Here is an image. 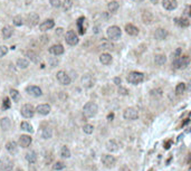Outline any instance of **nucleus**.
<instances>
[{
	"label": "nucleus",
	"mask_w": 191,
	"mask_h": 171,
	"mask_svg": "<svg viewBox=\"0 0 191 171\" xmlns=\"http://www.w3.org/2000/svg\"><path fill=\"white\" fill-rule=\"evenodd\" d=\"M98 111V106L96 103L94 102H88L84 105L83 108V113H84V116L85 118H93V116L96 115V113Z\"/></svg>",
	"instance_id": "1"
},
{
	"label": "nucleus",
	"mask_w": 191,
	"mask_h": 171,
	"mask_svg": "<svg viewBox=\"0 0 191 171\" xmlns=\"http://www.w3.org/2000/svg\"><path fill=\"white\" fill-rule=\"evenodd\" d=\"M191 58L190 56H180L178 58H174L173 60V63H172V66L176 68V69H182V68H186L190 64Z\"/></svg>",
	"instance_id": "2"
},
{
	"label": "nucleus",
	"mask_w": 191,
	"mask_h": 171,
	"mask_svg": "<svg viewBox=\"0 0 191 171\" xmlns=\"http://www.w3.org/2000/svg\"><path fill=\"white\" fill-rule=\"evenodd\" d=\"M143 80H144V75L140 72H131L129 76L126 77V81L130 84H133V85H137V84L142 83Z\"/></svg>",
	"instance_id": "3"
},
{
	"label": "nucleus",
	"mask_w": 191,
	"mask_h": 171,
	"mask_svg": "<svg viewBox=\"0 0 191 171\" xmlns=\"http://www.w3.org/2000/svg\"><path fill=\"white\" fill-rule=\"evenodd\" d=\"M106 35L109 37V39L111 40H117L122 35L121 28L117 27V26H111L107 28L106 30Z\"/></svg>",
	"instance_id": "4"
},
{
	"label": "nucleus",
	"mask_w": 191,
	"mask_h": 171,
	"mask_svg": "<svg viewBox=\"0 0 191 171\" xmlns=\"http://www.w3.org/2000/svg\"><path fill=\"white\" fill-rule=\"evenodd\" d=\"M123 118L125 120H129V121H134L139 118V112L137 108H125L123 112Z\"/></svg>",
	"instance_id": "5"
},
{
	"label": "nucleus",
	"mask_w": 191,
	"mask_h": 171,
	"mask_svg": "<svg viewBox=\"0 0 191 171\" xmlns=\"http://www.w3.org/2000/svg\"><path fill=\"white\" fill-rule=\"evenodd\" d=\"M21 115L23 118H26V119H30L34 116V113H35V108L34 106L31 105V104H23V106H21Z\"/></svg>",
	"instance_id": "6"
},
{
	"label": "nucleus",
	"mask_w": 191,
	"mask_h": 171,
	"mask_svg": "<svg viewBox=\"0 0 191 171\" xmlns=\"http://www.w3.org/2000/svg\"><path fill=\"white\" fill-rule=\"evenodd\" d=\"M95 83H96V80H95V77H94L93 75H91V74H85V75L82 77V85L85 88L93 87L94 85H95Z\"/></svg>",
	"instance_id": "7"
},
{
	"label": "nucleus",
	"mask_w": 191,
	"mask_h": 171,
	"mask_svg": "<svg viewBox=\"0 0 191 171\" xmlns=\"http://www.w3.org/2000/svg\"><path fill=\"white\" fill-rule=\"evenodd\" d=\"M65 40L69 46H75L78 44V37L74 30H68L65 35Z\"/></svg>",
	"instance_id": "8"
},
{
	"label": "nucleus",
	"mask_w": 191,
	"mask_h": 171,
	"mask_svg": "<svg viewBox=\"0 0 191 171\" xmlns=\"http://www.w3.org/2000/svg\"><path fill=\"white\" fill-rule=\"evenodd\" d=\"M0 169L2 171H12L14 169V161L9 158L4 157L0 160Z\"/></svg>",
	"instance_id": "9"
},
{
	"label": "nucleus",
	"mask_w": 191,
	"mask_h": 171,
	"mask_svg": "<svg viewBox=\"0 0 191 171\" xmlns=\"http://www.w3.org/2000/svg\"><path fill=\"white\" fill-rule=\"evenodd\" d=\"M57 81H58L59 83L62 84V85H69L70 82H72V78L69 77V75L67 74L66 72H64V71H59L57 73Z\"/></svg>",
	"instance_id": "10"
},
{
	"label": "nucleus",
	"mask_w": 191,
	"mask_h": 171,
	"mask_svg": "<svg viewBox=\"0 0 191 171\" xmlns=\"http://www.w3.org/2000/svg\"><path fill=\"white\" fill-rule=\"evenodd\" d=\"M26 92H27L30 96H32V97H39V96H42V94H43L42 88L36 86V85H29V86L26 88Z\"/></svg>",
	"instance_id": "11"
},
{
	"label": "nucleus",
	"mask_w": 191,
	"mask_h": 171,
	"mask_svg": "<svg viewBox=\"0 0 191 171\" xmlns=\"http://www.w3.org/2000/svg\"><path fill=\"white\" fill-rule=\"evenodd\" d=\"M115 162H116V159L114 158L113 155L104 154L102 157V163H103L106 168H113Z\"/></svg>",
	"instance_id": "12"
},
{
	"label": "nucleus",
	"mask_w": 191,
	"mask_h": 171,
	"mask_svg": "<svg viewBox=\"0 0 191 171\" xmlns=\"http://www.w3.org/2000/svg\"><path fill=\"white\" fill-rule=\"evenodd\" d=\"M39 23V16L38 14L36 12H30L28 15L27 19H26V24L29 26V27H35L36 25H38Z\"/></svg>",
	"instance_id": "13"
},
{
	"label": "nucleus",
	"mask_w": 191,
	"mask_h": 171,
	"mask_svg": "<svg viewBox=\"0 0 191 171\" xmlns=\"http://www.w3.org/2000/svg\"><path fill=\"white\" fill-rule=\"evenodd\" d=\"M51 105H48V104H39L38 106L36 108V112L38 114H40V115H47V114L51 113Z\"/></svg>",
	"instance_id": "14"
},
{
	"label": "nucleus",
	"mask_w": 191,
	"mask_h": 171,
	"mask_svg": "<svg viewBox=\"0 0 191 171\" xmlns=\"http://www.w3.org/2000/svg\"><path fill=\"white\" fill-rule=\"evenodd\" d=\"M153 20H154V17H153L152 12L151 11L144 10V11L142 12V21H143V24L151 25L153 23Z\"/></svg>",
	"instance_id": "15"
},
{
	"label": "nucleus",
	"mask_w": 191,
	"mask_h": 171,
	"mask_svg": "<svg viewBox=\"0 0 191 171\" xmlns=\"http://www.w3.org/2000/svg\"><path fill=\"white\" fill-rule=\"evenodd\" d=\"M168 37V30L164 28H158L154 32V38L156 40H164Z\"/></svg>",
	"instance_id": "16"
},
{
	"label": "nucleus",
	"mask_w": 191,
	"mask_h": 171,
	"mask_svg": "<svg viewBox=\"0 0 191 171\" xmlns=\"http://www.w3.org/2000/svg\"><path fill=\"white\" fill-rule=\"evenodd\" d=\"M162 6L167 10H174L178 7L177 0H162Z\"/></svg>",
	"instance_id": "17"
},
{
	"label": "nucleus",
	"mask_w": 191,
	"mask_h": 171,
	"mask_svg": "<svg viewBox=\"0 0 191 171\" xmlns=\"http://www.w3.org/2000/svg\"><path fill=\"white\" fill-rule=\"evenodd\" d=\"M18 144H19L21 148H28L31 144V138L29 135H26V134L20 135Z\"/></svg>",
	"instance_id": "18"
},
{
	"label": "nucleus",
	"mask_w": 191,
	"mask_h": 171,
	"mask_svg": "<svg viewBox=\"0 0 191 171\" xmlns=\"http://www.w3.org/2000/svg\"><path fill=\"white\" fill-rule=\"evenodd\" d=\"M6 150H7L11 155H15L18 153V147H17V143L15 141H9L6 144Z\"/></svg>",
	"instance_id": "19"
},
{
	"label": "nucleus",
	"mask_w": 191,
	"mask_h": 171,
	"mask_svg": "<svg viewBox=\"0 0 191 171\" xmlns=\"http://www.w3.org/2000/svg\"><path fill=\"white\" fill-rule=\"evenodd\" d=\"M55 26V21L53 19H46L44 23L40 24L39 26V29L42 30V32H46V30H49L51 28Z\"/></svg>",
	"instance_id": "20"
},
{
	"label": "nucleus",
	"mask_w": 191,
	"mask_h": 171,
	"mask_svg": "<svg viewBox=\"0 0 191 171\" xmlns=\"http://www.w3.org/2000/svg\"><path fill=\"white\" fill-rule=\"evenodd\" d=\"M105 148L109 152H116L119 150V144L115 140H109L105 144Z\"/></svg>",
	"instance_id": "21"
},
{
	"label": "nucleus",
	"mask_w": 191,
	"mask_h": 171,
	"mask_svg": "<svg viewBox=\"0 0 191 171\" xmlns=\"http://www.w3.org/2000/svg\"><path fill=\"white\" fill-rule=\"evenodd\" d=\"M49 53L55 56H59V55H62V54H64V47H63V45L60 44H56L54 45L53 47L49 48Z\"/></svg>",
	"instance_id": "22"
},
{
	"label": "nucleus",
	"mask_w": 191,
	"mask_h": 171,
	"mask_svg": "<svg viewBox=\"0 0 191 171\" xmlns=\"http://www.w3.org/2000/svg\"><path fill=\"white\" fill-rule=\"evenodd\" d=\"M125 32H126V34H129L130 36H137L139 34V28L132 24H128L125 25Z\"/></svg>",
	"instance_id": "23"
},
{
	"label": "nucleus",
	"mask_w": 191,
	"mask_h": 171,
	"mask_svg": "<svg viewBox=\"0 0 191 171\" xmlns=\"http://www.w3.org/2000/svg\"><path fill=\"white\" fill-rule=\"evenodd\" d=\"M98 47L103 49V50H114L115 46H114V44L111 40H103Z\"/></svg>",
	"instance_id": "24"
},
{
	"label": "nucleus",
	"mask_w": 191,
	"mask_h": 171,
	"mask_svg": "<svg viewBox=\"0 0 191 171\" xmlns=\"http://www.w3.org/2000/svg\"><path fill=\"white\" fill-rule=\"evenodd\" d=\"M154 63H156V65H158V66H163L164 64L167 63V57H165V55H163V54H156V55L154 56Z\"/></svg>",
	"instance_id": "25"
},
{
	"label": "nucleus",
	"mask_w": 191,
	"mask_h": 171,
	"mask_svg": "<svg viewBox=\"0 0 191 171\" xmlns=\"http://www.w3.org/2000/svg\"><path fill=\"white\" fill-rule=\"evenodd\" d=\"M0 127L4 131H8L10 127H11V120L9 118H4L0 121Z\"/></svg>",
	"instance_id": "26"
},
{
	"label": "nucleus",
	"mask_w": 191,
	"mask_h": 171,
	"mask_svg": "<svg viewBox=\"0 0 191 171\" xmlns=\"http://www.w3.org/2000/svg\"><path fill=\"white\" fill-rule=\"evenodd\" d=\"M26 56H27L28 58H29V60L34 62V63H38L39 60H40V58H39L38 54H37L35 50H31V49L27 50V53H26Z\"/></svg>",
	"instance_id": "27"
},
{
	"label": "nucleus",
	"mask_w": 191,
	"mask_h": 171,
	"mask_svg": "<svg viewBox=\"0 0 191 171\" xmlns=\"http://www.w3.org/2000/svg\"><path fill=\"white\" fill-rule=\"evenodd\" d=\"M100 62H101L103 65H109L112 63V56L107 54V53H103L101 56H100Z\"/></svg>",
	"instance_id": "28"
},
{
	"label": "nucleus",
	"mask_w": 191,
	"mask_h": 171,
	"mask_svg": "<svg viewBox=\"0 0 191 171\" xmlns=\"http://www.w3.org/2000/svg\"><path fill=\"white\" fill-rule=\"evenodd\" d=\"M1 32H2V37H4L5 39H9L12 36V34H14V29L10 26H6V27L2 28Z\"/></svg>",
	"instance_id": "29"
},
{
	"label": "nucleus",
	"mask_w": 191,
	"mask_h": 171,
	"mask_svg": "<svg viewBox=\"0 0 191 171\" xmlns=\"http://www.w3.org/2000/svg\"><path fill=\"white\" fill-rule=\"evenodd\" d=\"M51 136H53V129L49 127H44L43 130H42V138H44V139H51Z\"/></svg>",
	"instance_id": "30"
},
{
	"label": "nucleus",
	"mask_w": 191,
	"mask_h": 171,
	"mask_svg": "<svg viewBox=\"0 0 191 171\" xmlns=\"http://www.w3.org/2000/svg\"><path fill=\"white\" fill-rule=\"evenodd\" d=\"M25 158H26V160H27L29 163H35L36 161H37V154H36L35 151L27 152L26 155H25Z\"/></svg>",
	"instance_id": "31"
},
{
	"label": "nucleus",
	"mask_w": 191,
	"mask_h": 171,
	"mask_svg": "<svg viewBox=\"0 0 191 171\" xmlns=\"http://www.w3.org/2000/svg\"><path fill=\"white\" fill-rule=\"evenodd\" d=\"M16 65L19 68L23 69V68H27L29 66V60H26V58H18L17 62H16Z\"/></svg>",
	"instance_id": "32"
},
{
	"label": "nucleus",
	"mask_w": 191,
	"mask_h": 171,
	"mask_svg": "<svg viewBox=\"0 0 191 171\" xmlns=\"http://www.w3.org/2000/svg\"><path fill=\"white\" fill-rule=\"evenodd\" d=\"M20 129H21L23 131L29 132V133H32V132H34L32 125H31L29 122H27V121H23V122H21V124H20Z\"/></svg>",
	"instance_id": "33"
},
{
	"label": "nucleus",
	"mask_w": 191,
	"mask_h": 171,
	"mask_svg": "<svg viewBox=\"0 0 191 171\" xmlns=\"http://www.w3.org/2000/svg\"><path fill=\"white\" fill-rule=\"evenodd\" d=\"M150 95L152 96V97H154V99H160L161 96L163 95V91H162V88L160 87L153 88V90H151V92H150Z\"/></svg>",
	"instance_id": "34"
},
{
	"label": "nucleus",
	"mask_w": 191,
	"mask_h": 171,
	"mask_svg": "<svg viewBox=\"0 0 191 171\" xmlns=\"http://www.w3.org/2000/svg\"><path fill=\"white\" fill-rule=\"evenodd\" d=\"M60 157L64 158V159L70 158V150L68 149L67 145H63L62 147V149H60Z\"/></svg>",
	"instance_id": "35"
},
{
	"label": "nucleus",
	"mask_w": 191,
	"mask_h": 171,
	"mask_svg": "<svg viewBox=\"0 0 191 171\" xmlns=\"http://www.w3.org/2000/svg\"><path fill=\"white\" fill-rule=\"evenodd\" d=\"M53 160H54L53 153H51V152H46L45 155H44V162H45V164H46V166L51 164V163H53Z\"/></svg>",
	"instance_id": "36"
},
{
	"label": "nucleus",
	"mask_w": 191,
	"mask_h": 171,
	"mask_svg": "<svg viewBox=\"0 0 191 171\" xmlns=\"http://www.w3.org/2000/svg\"><path fill=\"white\" fill-rule=\"evenodd\" d=\"M186 88H187V85H186V84L179 83L176 86V94L177 95H181V94H183L184 91H186Z\"/></svg>",
	"instance_id": "37"
},
{
	"label": "nucleus",
	"mask_w": 191,
	"mask_h": 171,
	"mask_svg": "<svg viewBox=\"0 0 191 171\" xmlns=\"http://www.w3.org/2000/svg\"><path fill=\"white\" fill-rule=\"evenodd\" d=\"M176 23L179 25L180 27H188V26L190 25L189 20H188L187 18H182V17H181V18H177Z\"/></svg>",
	"instance_id": "38"
},
{
	"label": "nucleus",
	"mask_w": 191,
	"mask_h": 171,
	"mask_svg": "<svg viewBox=\"0 0 191 171\" xmlns=\"http://www.w3.org/2000/svg\"><path fill=\"white\" fill-rule=\"evenodd\" d=\"M107 9H109V12L117 11V9H119V4H117L116 1H109V4H107Z\"/></svg>",
	"instance_id": "39"
},
{
	"label": "nucleus",
	"mask_w": 191,
	"mask_h": 171,
	"mask_svg": "<svg viewBox=\"0 0 191 171\" xmlns=\"http://www.w3.org/2000/svg\"><path fill=\"white\" fill-rule=\"evenodd\" d=\"M72 6H73L72 0H64L62 4V7H63V10H64V11H68V10L72 8Z\"/></svg>",
	"instance_id": "40"
},
{
	"label": "nucleus",
	"mask_w": 191,
	"mask_h": 171,
	"mask_svg": "<svg viewBox=\"0 0 191 171\" xmlns=\"http://www.w3.org/2000/svg\"><path fill=\"white\" fill-rule=\"evenodd\" d=\"M65 167H66V164H65L64 162L57 161V162L55 163V164H53V170H55V171H60V170H63V169H65Z\"/></svg>",
	"instance_id": "41"
},
{
	"label": "nucleus",
	"mask_w": 191,
	"mask_h": 171,
	"mask_svg": "<svg viewBox=\"0 0 191 171\" xmlns=\"http://www.w3.org/2000/svg\"><path fill=\"white\" fill-rule=\"evenodd\" d=\"M10 96H11V99L15 101V102H18L20 99V94L18 91H16V90H10Z\"/></svg>",
	"instance_id": "42"
},
{
	"label": "nucleus",
	"mask_w": 191,
	"mask_h": 171,
	"mask_svg": "<svg viewBox=\"0 0 191 171\" xmlns=\"http://www.w3.org/2000/svg\"><path fill=\"white\" fill-rule=\"evenodd\" d=\"M83 23H84V18H83V17L77 20V27L78 29H79V34H81V35H84V34H85V28L83 27Z\"/></svg>",
	"instance_id": "43"
},
{
	"label": "nucleus",
	"mask_w": 191,
	"mask_h": 171,
	"mask_svg": "<svg viewBox=\"0 0 191 171\" xmlns=\"http://www.w3.org/2000/svg\"><path fill=\"white\" fill-rule=\"evenodd\" d=\"M83 131L85 132L86 134H92L94 131V127L92 124H85V125L83 127Z\"/></svg>",
	"instance_id": "44"
},
{
	"label": "nucleus",
	"mask_w": 191,
	"mask_h": 171,
	"mask_svg": "<svg viewBox=\"0 0 191 171\" xmlns=\"http://www.w3.org/2000/svg\"><path fill=\"white\" fill-rule=\"evenodd\" d=\"M12 21H14V25H15V26H21V25H23V21H25V20H23V17L18 15V16H16L15 18H14Z\"/></svg>",
	"instance_id": "45"
},
{
	"label": "nucleus",
	"mask_w": 191,
	"mask_h": 171,
	"mask_svg": "<svg viewBox=\"0 0 191 171\" xmlns=\"http://www.w3.org/2000/svg\"><path fill=\"white\" fill-rule=\"evenodd\" d=\"M119 94L120 95H128L129 94V91H128V88H125V87H123V86H120L119 87Z\"/></svg>",
	"instance_id": "46"
},
{
	"label": "nucleus",
	"mask_w": 191,
	"mask_h": 171,
	"mask_svg": "<svg viewBox=\"0 0 191 171\" xmlns=\"http://www.w3.org/2000/svg\"><path fill=\"white\" fill-rule=\"evenodd\" d=\"M8 53V47L7 46H0V58L4 57Z\"/></svg>",
	"instance_id": "47"
},
{
	"label": "nucleus",
	"mask_w": 191,
	"mask_h": 171,
	"mask_svg": "<svg viewBox=\"0 0 191 171\" xmlns=\"http://www.w3.org/2000/svg\"><path fill=\"white\" fill-rule=\"evenodd\" d=\"M51 5L55 8H58V7L62 6V1L60 0H51Z\"/></svg>",
	"instance_id": "48"
},
{
	"label": "nucleus",
	"mask_w": 191,
	"mask_h": 171,
	"mask_svg": "<svg viewBox=\"0 0 191 171\" xmlns=\"http://www.w3.org/2000/svg\"><path fill=\"white\" fill-rule=\"evenodd\" d=\"M49 64H51V67H56V66L58 65V60H56L55 57H53V58H49Z\"/></svg>",
	"instance_id": "49"
},
{
	"label": "nucleus",
	"mask_w": 191,
	"mask_h": 171,
	"mask_svg": "<svg viewBox=\"0 0 191 171\" xmlns=\"http://www.w3.org/2000/svg\"><path fill=\"white\" fill-rule=\"evenodd\" d=\"M2 103H4V108H2L4 110H7V108H10V101H9V99H5Z\"/></svg>",
	"instance_id": "50"
},
{
	"label": "nucleus",
	"mask_w": 191,
	"mask_h": 171,
	"mask_svg": "<svg viewBox=\"0 0 191 171\" xmlns=\"http://www.w3.org/2000/svg\"><path fill=\"white\" fill-rule=\"evenodd\" d=\"M48 41H49V39H48V36H47V35H44V36L40 37V43H42V44L46 45Z\"/></svg>",
	"instance_id": "51"
},
{
	"label": "nucleus",
	"mask_w": 191,
	"mask_h": 171,
	"mask_svg": "<svg viewBox=\"0 0 191 171\" xmlns=\"http://www.w3.org/2000/svg\"><path fill=\"white\" fill-rule=\"evenodd\" d=\"M184 15L188 17H191V6L189 5V6H187L186 7V9H184Z\"/></svg>",
	"instance_id": "52"
},
{
	"label": "nucleus",
	"mask_w": 191,
	"mask_h": 171,
	"mask_svg": "<svg viewBox=\"0 0 191 171\" xmlns=\"http://www.w3.org/2000/svg\"><path fill=\"white\" fill-rule=\"evenodd\" d=\"M172 56H173V58H178V57H180V56H181V48H178L176 52L172 54Z\"/></svg>",
	"instance_id": "53"
},
{
	"label": "nucleus",
	"mask_w": 191,
	"mask_h": 171,
	"mask_svg": "<svg viewBox=\"0 0 191 171\" xmlns=\"http://www.w3.org/2000/svg\"><path fill=\"white\" fill-rule=\"evenodd\" d=\"M59 99H63V101H65L67 99V94L66 92H60V94H59Z\"/></svg>",
	"instance_id": "54"
},
{
	"label": "nucleus",
	"mask_w": 191,
	"mask_h": 171,
	"mask_svg": "<svg viewBox=\"0 0 191 171\" xmlns=\"http://www.w3.org/2000/svg\"><path fill=\"white\" fill-rule=\"evenodd\" d=\"M63 34H64V29H63V28H57V29H56V35H57V36H62Z\"/></svg>",
	"instance_id": "55"
},
{
	"label": "nucleus",
	"mask_w": 191,
	"mask_h": 171,
	"mask_svg": "<svg viewBox=\"0 0 191 171\" xmlns=\"http://www.w3.org/2000/svg\"><path fill=\"white\" fill-rule=\"evenodd\" d=\"M114 84H115V85H120V84H121V78H120V77H115V78H114Z\"/></svg>",
	"instance_id": "56"
},
{
	"label": "nucleus",
	"mask_w": 191,
	"mask_h": 171,
	"mask_svg": "<svg viewBox=\"0 0 191 171\" xmlns=\"http://www.w3.org/2000/svg\"><path fill=\"white\" fill-rule=\"evenodd\" d=\"M113 118H114V114L113 113H111V114H109V116H107V120H109V121H112Z\"/></svg>",
	"instance_id": "57"
},
{
	"label": "nucleus",
	"mask_w": 191,
	"mask_h": 171,
	"mask_svg": "<svg viewBox=\"0 0 191 171\" xmlns=\"http://www.w3.org/2000/svg\"><path fill=\"white\" fill-rule=\"evenodd\" d=\"M151 2H152V4H158V2H159V0H151Z\"/></svg>",
	"instance_id": "58"
},
{
	"label": "nucleus",
	"mask_w": 191,
	"mask_h": 171,
	"mask_svg": "<svg viewBox=\"0 0 191 171\" xmlns=\"http://www.w3.org/2000/svg\"><path fill=\"white\" fill-rule=\"evenodd\" d=\"M187 88H188V90H189V91L191 92V82H190V83H189V85H188V86H187Z\"/></svg>",
	"instance_id": "59"
},
{
	"label": "nucleus",
	"mask_w": 191,
	"mask_h": 171,
	"mask_svg": "<svg viewBox=\"0 0 191 171\" xmlns=\"http://www.w3.org/2000/svg\"><path fill=\"white\" fill-rule=\"evenodd\" d=\"M94 29H95V30H94V32H96V34H97V32H100V30H98V29H100V28H98V27H95V28H94Z\"/></svg>",
	"instance_id": "60"
},
{
	"label": "nucleus",
	"mask_w": 191,
	"mask_h": 171,
	"mask_svg": "<svg viewBox=\"0 0 191 171\" xmlns=\"http://www.w3.org/2000/svg\"><path fill=\"white\" fill-rule=\"evenodd\" d=\"M188 162H191V154H189V158H188Z\"/></svg>",
	"instance_id": "61"
},
{
	"label": "nucleus",
	"mask_w": 191,
	"mask_h": 171,
	"mask_svg": "<svg viewBox=\"0 0 191 171\" xmlns=\"http://www.w3.org/2000/svg\"><path fill=\"white\" fill-rule=\"evenodd\" d=\"M14 171H23V169H20V168H18V169H16V170H14Z\"/></svg>",
	"instance_id": "62"
},
{
	"label": "nucleus",
	"mask_w": 191,
	"mask_h": 171,
	"mask_svg": "<svg viewBox=\"0 0 191 171\" xmlns=\"http://www.w3.org/2000/svg\"><path fill=\"white\" fill-rule=\"evenodd\" d=\"M188 171H191V166L189 167V169H188Z\"/></svg>",
	"instance_id": "63"
},
{
	"label": "nucleus",
	"mask_w": 191,
	"mask_h": 171,
	"mask_svg": "<svg viewBox=\"0 0 191 171\" xmlns=\"http://www.w3.org/2000/svg\"><path fill=\"white\" fill-rule=\"evenodd\" d=\"M135 1H137V2H139V1H143V0H135Z\"/></svg>",
	"instance_id": "64"
}]
</instances>
